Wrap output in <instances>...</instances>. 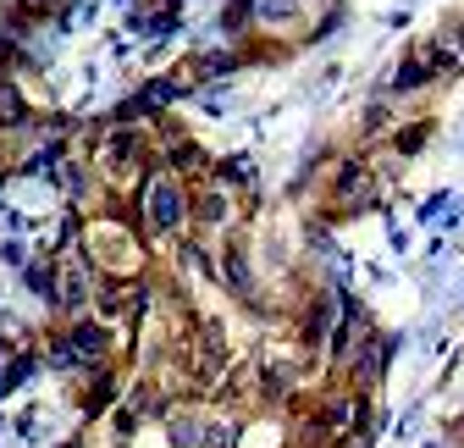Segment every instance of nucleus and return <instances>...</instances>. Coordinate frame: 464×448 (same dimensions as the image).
Instances as JSON below:
<instances>
[{"mask_svg":"<svg viewBox=\"0 0 464 448\" xmlns=\"http://www.w3.org/2000/svg\"><path fill=\"white\" fill-rule=\"evenodd\" d=\"M194 216L205 221V228H227V221H232V194L227 189H205L199 205H194Z\"/></svg>","mask_w":464,"mask_h":448,"instance_id":"nucleus-13","label":"nucleus"},{"mask_svg":"<svg viewBox=\"0 0 464 448\" xmlns=\"http://www.w3.org/2000/svg\"><path fill=\"white\" fill-rule=\"evenodd\" d=\"M376 200V172H371V161H343L337 166V178H332V205H343V210H365Z\"/></svg>","mask_w":464,"mask_h":448,"instance_id":"nucleus-4","label":"nucleus"},{"mask_svg":"<svg viewBox=\"0 0 464 448\" xmlns=\"http://www.w3.org/2000/svg\"><path fill=\"white\" fill-rule=\"evenodd\" d=\"M431 78H437V73H431V62H426V55L415 50L410 62H403V67L392 73V94H415V89H426Z\"/></svg>","mask_w":464,"mask_h":448,"instance_id":"nucleus-12","label":"nucleus"},{"mask_svg":"<svg viewBox=\"0 0 464 448\" xmlns=\"http://www.w3.org/2000/svg\"><path fill=\"white\" fill-rule=\"evenodd\" d=\"M255 12L271 28H294V23H304V0H255Z\"/></svg>","mask_w":464,"mask_h":448,"instance_id":"nucleus-14","label":"nucleus"},{"mask_svg":"<svg viewBox=\"0 0 464 448\" xmlns=\"http://www.w3.org/2000/svg\"><path fill=\"white\" fill-rule=\"evenodd\" d=\"M221 365H227V344H221L216 326H205L199 338H194V382H216Z\"/></svg>","mask_w":464,"mask_h":448,"instance_id":"nucleus-8","label":"nucleus"},{"mask_svg":"<svg viewBox=\"0 0 464 448\" xmlns=\"http://www.w3.org/2000/svg\"><path fill=\"white\" fill-rule=\"evenodd\" d=\"M188 216H194V200H188V189H183L178 172H155L144 183V221H150V233L171 239V233L188 228Z\"/></svg>","mask_w":464,"mask_h":448,"instance_id":"nucleus-1","label":"nucleus"},{"mask_svg":"<svg viewBox=\"0 0 464 448\" xmlns=\"http://www.w3.org/2000/svg\"><path fill=\"white\" fill-rule=\"evenodd\" d=\"M360 415H365V410H360V394H332V399L321 404V421H315V426H321L326 437H343Z\"/></svg>","mask_w":464,"mask_h":448,"instance_id":"nucleus-9","label":"nucleus"},{"mask_svg":"<svg viewBox=\"0 0 464 448\" xmlns=\"http://www.w3.org/2000/svg\"><path fill=\"white\" fill-rule=\"evenodd\" d=\"M23 6H62V0H23Z\"/></svg>","mask_w":464,"mask_h":448,"instance_id":"nucleus-16","label":"nucleus"},{"mask_svg":"<svg viewBox=\"0 0 464 448\" xmlns=\"http://www.w3.org/2000/svg\"><path fill=\"white\" fill-rule=\"evenodd\" d=\"M171 443L178 448H232L238 443V426L221 415H178L171 421Z\"/></svg>","mask_w":464,"mask_h":448,"instance_id":"nucleus-3","label":"nucleus"},{"mask_svg":"<svg viewBox=\"0 0 464 448\" xmlns=\"http://www.w3.org/2000/svg\"><path fill=\"white\" fill-rule=\"evenodd\" d=\"M392 355V338H382V332H371V344L348 360V382H354V394H371V387L382 382V365Z\"/></svg>","mask_w":464,"mask_h":448,"instance_id":"nucleus-6","label":"nucleus"},{"mask_svg":"<svg viewBox=\"0 0 464 448\" xmlns=\"http://www.w3.org/2000/svg\"><path fill=\"white\" fill-rule=\"evenodd\" d=\"M94 260L111 266V271H128V266H139V244H133L122 228L100 221V228H94Z\"/></svg>","mask_w":464,"mask_h":448,"instance_id":"nucleus-7","label":"nucleus"},{"mask_svg":"<svg viewBox=\"0 0 464 448\" xmlns=\"http://www.w3.org/2000/svg\"><path fill=\"white\" fill-rule=\"evenodd\" d=\"M89 294H94V277H89V266L67 260V271H62V288H55V305L83 310V305H89Z\"/></svg>","mask_w":464,"mask_h":448,"instance_id":"nucleus-10","label":"nucleus"},{"mask_svg":"<svg viewBox=\"0 0 464 448\" xmlns=\"http://www.w3.org/2000/svg\"><path fill=\"white\" fill-rule=\"evenodd\" d=\"M426 62H431V73L437 78H453V73H464V23H448V28H437L426 44H415Z\"/></svg>","mask_w":464,"mask_h":448,"instance_id":"nucleus-5","label":"nucleus"},{"mask_svg":"<svg viewBox=\"0 0 464 448\" xmlns=\"http://www.w3.org/2000/svg\"><path fill=\"white\" fill-rule=\"evenodd\" d=\"M28 117V111H23V100L6 89V83H0V128H12V122H23Z\"/></svg>","mask_w":464,"mask_h":448,"instance_id":"nucleus-15","label":"nucleus"},{"mask_svg":"<svg viewBox=\"0 0 464 448\" xmlns=\"http://www.w3.org/2000/svg\"><path fill=\"white\" fill-rule=\"evenodd\" d=\"M221 266H227V283H232V294H255V271H249V249L244 244H227L221 249Z\"/></svg>","mask_w":464,"mask_h":448,"instance_id":"nucleus-11","label":"nucleus"},{"mask_svg":"<svg viewBox=\"0 0 464 448\" xmlns=\"http://www.w3.org/2000/svg\"><path fill=\"white\" fill-rule=\"evenodd\" d=\"M100 166L111 183H128L144 172V133L139 128H111L105 144H100Z\"/></svg>","mask_w":464,"mask_h":448,"instance_id":"nucleus-2","label":"nucleus"}]
</instances>
